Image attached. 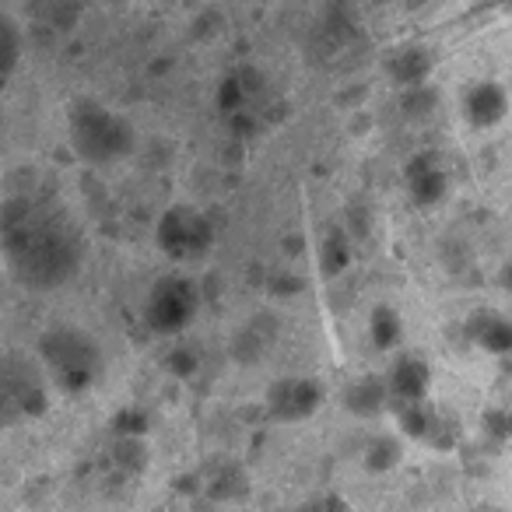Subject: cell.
<instances>
[{
	"instance_id": "3957f363",
	"label": "cell",
	"mask_w": 512,
	"mask_h": 512,
	"mask_svg": "<svg viewBox=\"0 0 512 512\" xmlns=\"http://www.w3.org/2000/svg\"><path fill=\"white\" fill-rule=\"evenodd\" d=\"M67 141L88 165H113L137 148V134L127 116L95 99H78L67 116Z\"/></svg>"
},
{
	"instance_id": "ba28073f",
	"label": "cell",
	"mask_w": 512,
	"mask_h": 512,
	"mask_svg": "<svg viewBox=\"0 0 512 512\" xmlns=\"http://www.w3.org/2000/svg\"><path fill=\"white\" fill-rule=\"evenodd\" d=\"M404 183H407V193H411L414 204L435 207V204H442V197H446V190H449V172L439 155L421 151V155H414L411 162H407Z\"/></svg>"
},
{
	"instance_id": "d6986e66",
	"label": "cell",
	"mask_w": 512,
	"mask_h": 512,
	"mask_svg": "<svg viewBox=\"0 0 512 512\" xmlns=\"http://www.w3.org/2000/svg\"><path fill=\"white\" fill-rule=\"evenodd\" d=\"M484 432L495 435V439H509L512 435V414H502V411L484 414Z\"/></svg>"
},
{
	"instance_id": "8fae6325",
	"label": "cell",
	"mask_w": 512,
	"mask_h": 512,
	"mask_svg": "<svg viewBox=\"0 0 512 512\" xmlns=\"http://www.w3.org/2000/svg\"><path fill=\"white\" fill-rule=\"evenodd\" d=\"M432 53L425 46H397V50L386 57V74L397 88H411L421 81L432 78Z\"/></svg>"
},
{
	"instance_id": "9a60e30c",
	"label": "cell",
	"mask_w": 512,
	"mask_h": 512,
	"mask_svg": "<svg viewBox=\"0 0 512 512\" xmlns=\"http://www.w3.org/2000/svg\"><path fill=\"white\" fill-rule=\"evenodd\" d=\"M372 344L376 348H393V344H400V337H404V323H400V316L393 313L390 306H379L376 313H372Z\"/></svg>"
},
{
	"instance_id": "e0dca14e",
	"label": "cell",
	"mask_w": 512,
	"mask_h": 512,
	"mask_svg": "<svg viewBox=\"0 0 512 512\" xmlns=\"http://www.w3.org/2000/svg\"><path fill=\"white\" fill-rule=\"evenodd\" d=\"M351 260V246H348V235L341 232H330L323 239V271L327 274H341Z\"/></svg>"
},
{
	"instance_id": "ffe728a7",
	"label": "cell",
	"mask_w": 512,
	"mask_h": 512,
	"mask_svg": "<svg viewBox=\"0 0 512 512\" xmlns=\"http://www.w3.org/2000/svg\"><path fill=\"white\" fill-rule=\"evenodd\" d=\"M169 365H172V372H176V376H193V372H197V355H193V351H186V348H176L169 355Z\"/></svg>"
},
{
	"instance_id": "6da1fadb",
	"label": "cell",
	"mask_w": 512,
	"mask_h": 512,
	"mask_svg": "<svg viewBox=\"0 0 512 512\" xmlns=\"http://www.w3.org/2000/svg\"><path fill=\"white\" fill-rule=\"evenodd\" d=\"M0 253L18 285L57 292L81 271L85 239L57 200L15 193L0 204Z\"/></svg>"
},
{
	"instance_id": "44dd1931",
	"label": "cell",
	"mask_w": 512,
	"mask_h": 512,
	"mask_svg": "<svg viewBox=\"0 0 512 512\" xmlns=\"http://www.w3.org/2000/svg\"><path fill=\"white\" fill-rule=\"evenodd\" d=\"M505 285H509V292H512V264L505 267Z\"/></svg>"
},
{
	"instance_id": "52a82bcc",
	"label": "cell",
	"mask_w": 512,
	"mask_h": 512,
	"mask_svg": "<svg viewBox=\"0 0 512 512\" xmlns=\"http://www.w3.org/2000/svg\"><path fill=\"white\" fill-rule=\"evenodd\" d=\"M267 414L274 421H302L309 414L320 411L323 404V386L316 379H306V376H288V379H278V383L267 390Z\"/></svg>"
},
{
	"instance_id": "7a4b0ae2",
	"label": "cell",
	"mask_w": 512,
	"mask_h": 512,
	"mask_svg": "<svg viewBox=\"0 0 512 512\" xmlns=\"http://www.w3.org/2000/svg\"><path fill=\"white\" fill-rule=\"evenodd\" d=\"M39 365L60 393H85L102 376V348L88 330L60 323L39 337Z\"/></svg>"
},
{
	"instance_id": "7c38bea8",
	"label": "cell",
	"mask_w": 512,
	"mask_h": 512,
	"mask_svg": "<svg viewBox=\"0 0 512 512\" xmlns=\"http://www.w3.org/2000/svg\"><path fill=\"white\" fill-rule=\"evenodd\" d=\"M386 400H390V386L376 376L358 379V383H351L348 390H344V407H348L355 418H376V414H383Z\"/></svg>"
},
{
	"instance_id": "5bb4252c",
	"label": "cell",
	"mask_w": 512,
	"mask_h": 512,
	"mask_svg": "<svg viewBox=\"0 0 512 512\" xmlns=\"http://www.w3.org/2000/svg\"><path fill=\"white\" fill-rule=\"evenodd\" d=\"M22 50H25V39L18 22L11 15H0V88L15 78L18 64H22Z\"/></svg>"
},
{
	"instance_id": "5b68a950",
	"label": "cell",
	"mask_w": 512,
	"mask_h": 512,
	"mask_svg": "<svg viewBox=\"0 0 512 512\" xmlns=\"http://www.w3.org/2000/svg\"><path fill=\"white\" fill-rule=\"evenodd\" d=\"M200 309V292L190 278L183 274H165L151 285L144 299V323L155 334H179L193 323Z\"/></svg>"
},
{
	"instance_id": "30bf717a",
	"label": "cell",
	"mask_w": 512,
	"mask_h": 512,
	"mask_svg": "<svg viewBox=\"0 0 512 512\" xmlns=\"http://www.w3.org/2000/svg\"><path fill=\"white\" fill-rule=\"evenodd\" d=\"M463 113H467V120L474 127H495L509 113V95H505V88L498 81H481L463 99Z\"/></svg>"
},
{
	"instance_id": "8992f818",
	"label": "cell",
	"mask_w": 512,
	"mask_h": 512,
	"mask_svg": "<svg viewBox=\"0 0 512 512\" xmlns=\"http://www.w3.org/2000/svg\"><path fill=\"white\" fill-rule=\"evenodd\" d=\"M155 239L162 253L172 256V260H200L211 249L214 232L211 221L193 207H169L158 221Z\"/></svg>"
},
{
	"instance_id": "4fadbf2b",
	"label": "cell",
	"mask_w": 512,
	"mask_h": 512,
	"mask_svg": "<svg viewBox=\"0 0 512 512\" xmlns=\"http://www.w3.org/2000/svg\"><path fill=\"white\" fill-rule=\"evenodd\" d=\"M470 337H474L484 351H491V355L512 351V323L498 313H484V309L474 313V320H470Z\"/></svg>"
},
{
	"instance_id": "9c48e42d",
	"label": "cell",
	"mask_w": 512,
	"mask_h": 512,
	"mask_svg": "<svg viewBox=\"0 0 512 512\" xmlns=\"http://www.w3.org/2000/svg\"><path fill=\"white\" fill-rule=\"evenodd\" d=\"M386 386H390V400H397V404L428 400V390H432V369H428L425 358L404 355L393 362V372H390V379H386Z\"/></svg>"
},
{
	"instance_id": "2e32d148",
	"label": "cell",
	"mask_w": 512,
	"mask_h": 512,
	"mask_svg": "<svg viewBox=\"0 0 512 512\" xmlns=\"http://www.w3.org/2000/svg\"><path fill=\"white\" fill-rule=\"evenodd\" d=\"M400 109H404L411 120H425L428 113L435 109V88H428V81H421V85H411V88H400Z\"/></svg>"
},
{
	"instance_id": "ac0fdd59",
	"label": "cell",
	"mask_w": 512,
	"mask_h": 512,
	"mask_svg": "<svg viewBox=\"0 0 512 512\" xmlns=\"http://www.w3.org/2000/svg\"><path fill=\"white\" fill-rule=\"evenodd\" d=\"M397 442L393 439H376L369 442V449H365V463H369V470H390L393 463H397Z\"/></svg>"
},
{
	"instance_id": "277c9868",
	"label": "cell",
	"mask_w": 512,
	"mask_h": 512,
	"mask_svg": "<svg viewBox=\"0 0 512 512\" xmlns=\"http://www.w3.org/2000/svg\"><path fill=\"white\" fill-rule=\"evenodd\" d=\"M50 404V379L39 358H25L18 351L0 355V425L39 418Z\"/></svg>"
}]
</instances>
